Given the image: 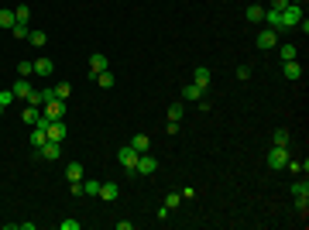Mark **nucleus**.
I'll return each mask as SVG.
<instances>
[{"mask_svg":"<svg viewBox=\"0 0 309 230\" xmlns=\"http://www.w3.org/2000/svg\"><path fill=\"white\" fill-rule=\"evenodd\" d=\"M278 14H282V28H278V31H292V28L302 21V4H285Z\"/></svg>","mask_w":309,"mask_h":230,"instance_id":"1","label":"nucleus"},{"mask_svg":"<svg viewBox=\"0 0 309 230\" xmlns=\"http://www.w3.org/2000/svg\"><path fill=\"white\" fill-rule=\"evenodd\" d=\"M52 58H35V76H52Z\"/></svg>","mask_w":309,"mask_h":230,"instance_id":"18","label":"nucleus"},{"mask_svg":"<svg viewBox=\"0 0 309 230\" xmlns=\"http://www.w3.org/2000/svg\"><path fill=\"white\" fill-rule=\"evenodd\" d=\"M289 4H302V0H289Z\"/></svg>","mask_w":309,"mask_h":230,"instance_id":"41","label":"nucleus"},{"mask_svg":"<svg viewBox=\"0 0 309 230\" xmlns=\"http://www.w3.org/2000/svg\"><path fill=\"white\" fill-rule=\"evenodd\" d=\"M117 162H120V165H124V169H127L131 175H137V172H134V165H137V151L131 148V144H124V148L117 151Z\"/></svg>","mask_w":309,"mask_h":230,"instance_id":"5","label":"nucleus"},{"mask_svg":"<svg viewBox=\"0 0 309 230\" xmlns=\"http://www.w3.org/2000/svg\"><path fill=\"white\" fill-rule=\"evenodd\" d=\"M117 196H120V186H117V182H100V199L114 203Z\"/></svg>","mask_w":309,"mask_h":230,"instance_id":"13","label":"nucleus"},{"mask_svg":"<svg viewBox=\"0 0 309 230\" xmlns=\"http://www.w3.org/2000/svg\"><path fill=\"white\" fill-rule=\"evenodd\" d=\"M69 186H72V189H69L72 196H83V179H79V182H69Z\"/></svg>","mask_w":309,"mask_h":230,"instance_id":"38","label":"nucleus"},{"mask_svg":"<svg viewBox=\"0 0 309 230\" xmlns=\"http://www.w3.org/2000/svg\"><path fill=\"white\" fill-rule=\"evenodd\" d=\"M11 31H14V38H28V35H31V28H28V24H14Z\"/></svg>","mask_w":309,"mask_h":230,"instance_id":"32","label":"nucleus"},{"mask_svg":"<svg viewBox=\"0 0 309 230\" xmlns=\"http://www.w3.org/2000/svg\"><path fill=\"white\" fill-rule=\"evenodd\" d=\"M52 90H55V100H69V93H72V86H69V83H55Z\"/></svg>","mask_w":309,"mask_h":230,"instance_id":"30","label":"nucleus"},{"mask_svg":"<svg viewBox=\"0 0 309 230\" xmlns=\"http://www.w3.org/2000/svg\"><path fill=\"white\" fill-rule=\"evenodd\" d=\"M28 41H31L35 48H45V45H48V35H45V31H31V35H28Z\"/></svg>","mask_w":309,"mask_h":230,"instance_id":"28","label":"nucleus"},{"mask_svg":"<svg viewBox=\"0 0 309 230\" xmlns=\"http://www.w3.org/2000/svg\"><path fill=\"white\" fill-rule=\"evenodd\" d=\"M14 21H18V24H28V21H31V11H28V4H18V7H14Z\"/></svg>","mask_w":309,"mask_h":230,"instance_id":"23","label":"nucleus"},{"mask_svg":"<svg viewBox=\"0 0 309 230\" xmlns=\"http://www.w3.org/2000/svg\"><path fill=\"white\" fill-rule=\"evenodd\" d=\"M11 93L18 96V100H31V93H35V90H31V83H28V79L21 76L18 83H14V86H11Z\"/></svg>","mask_w":309,"mask_h":230,"instance_id":"11","label":"nucleus"},{"mask_svg":"<svg viewBox=\"0 0 309 230\" xmlns=\"http://www.w3.org/2000/svg\"><path fill=\"white\" fill-rule=\"evenodd\" d=\"M210 79H213V72L206 69V65H199V69L193 72V83L199 86V90H206V86H210Z\"/></svg>","mask_w":309,"mask_h":230,"instance_id":"14","label":"nucleus"},{"mask_svg":"<svg viewBox=\"0 0 309 230\" xmlns=\"http://www.w3.org/2000/svg\"><path fill=\"white\" fill-rule=\"evenodd\" d=\"M83 196H100V182L97 179H83Z\"/></svg>","mask_w":309,"mask_h":230,"instance_id":"27","label":"nucleus"},{"mask_svg":"<svg viewBox=\"0 0 309 230\" xmlns=\"http://www.w3.org/2000/svg\"><path fill=\"white\" fill-rule=\"evenodd\" d=\"M275 144H285V148H289V131H285V127L275 131Z\"/></svg>","mask_w":309,"mask_h":230,"instance_id":"33","label":"nucleus"},{"mask_svg":"<svg viewBox=\"0 0 309 230\" xmlns=\"http://www.w3.org/2000/svg\"><path fill=\"white\" fill-rule=\"evenodd\" d=\"M14 100H18V96L11 93V90H0V103H4V107H11V103H14Z\"/></svg>","mask_w":309,"mask_h":230,"instance_id":"35","label":"nucleus"},{"mask_svg":"<svg viewBox=\"0 0 309 230\" xmlns=\"http://www.w3.org/2000/svg\"><path fill=\"white\" fill-rule=\"evenodd\" d=\"M285 4H289V0H271V11H282Z\"/></svg>","mask_w":309,"mask_h":230,"instance_id":"39","label":"nucleus"},{"mask_svg":"<svg viewBox=\"0 0 309 230\" xmlns=\"http://www.w3.org/2000/svg\"><path fill=\"white\" fill-rule=\"evenodd\" d=\"M114 83H117V79H114V72H110V69H103V72H97V86H100V90H110Z\"/></svg>","mask_w":309,"mask_h":230,"instance_id":"19","label":"nucleus"},{"mask_svg":"<svg viewBox=\"0 0 309 230\" xmlns=\"http://www.w3.org/2000/svg\"><path fill=\"white\" fill-rule=\"evenodd\" d=\"M4 110H7V107H4V103H0V117H4Z\"/></svg>","mask_w":309,"mask_h":230,"instance_id":"40","label":"nucleus"},{"mask_svg":"<svg viewBox=\"0 0 309 230\" xmlns=\"http://www.w3.org/2000/svg\"><path fill=\"white\" fill-rule=\"evenodd\" d=\"M275 45H278V31H275V28H261V31H258V48L268 52V48H275Z\"/></svg>","mask_w":309,"mask_h":230,"instance_id":"8","label":"nucleus"},{"mask_svg":"<svg viewBox=\"0 0 309 230\" xmlns=\"http://www.w3.org/2000/svg\"><path fill=\"white\" fill-rule=\"evenodd\" d=\"M203 93H206V90H199L196 83H189V86L182 90V100H186V103H199V100H203Z\"/></svg>","mask_w":309,"mask_h":230,"instance_id":"16","label":"nucleus"},{"mask_svg":"<svg viewBox=\"0 0 309 230\" xmlns=\"http://www.w3.org/2000/svg\"><path fill=\"white\" fill-rule=\"evenodd\" d=\"M79 227H83L79 220H62V223H58V230H79Z\"/></svg>","mask_w":309,"mask_h":230,"instance_id":"36","label":"nucleus"},{"mask_svg":"<svg viewBox=\"0 0 309 230\" xmlns=\"http://www.w3.org/2000/svg\"><path fill=\"white\" fill-rule=\"evenodd\" d=\"M134 172L137 175H154L158 172V158H154V155H137V165H134Z\"/></svg>","mask_w":309,"mask_h":230,"instance_id":"4","label":"nucleus"},{"mask_svg":"<svg viewBox=\"0 0 309 230\" xmlns=\"http://www.w3.org/2000/svg\"><path fill=\"white\" fill-rule=\"evenodd\" d=\"M292 196H295V206H299L302 216H306V206H309V182H306V175H299V179L292 182Z\"/></svg>","mask_w":309,"mask_h":230,"instance_id":"2","label":"nucleus"},{"mask_svg":"<svg viewBox=\"0 0 309 230\" xmlns=\"http://www.w3.org/2000/svg\"><path fill=\"white\" fill-rule=\"evenodd\" d=\"M38 117H41V107H35V103H28V107L21 110V120H24L28 127H35V124H38Z\"/></svg>","mask_w":309,"mask_h":230,"instance_id":"12","label":"nucleus"},{"mask_svg":"<svg viewBox=\"0 0 309 230\" xmlns=\"http://www.w3.org/2000/svg\"><path fill=\"white\" fill-rule=\"evenodd\" d=\"M278 58H282V62H292V58H299L295 45H278Z\"/></svg>","mask_w":309,"mask_h":230,"instance_id":"25","label":"nucleus"},{"mask_svg":"<svg viewBox=\"0 0 309 230\" xmlns=\"http://www.w3.org/2000/svg\"><path fill=\"white\" fill-rule=\"evenodd\" d=\"M18 21H14V11H7V7H0V28H14Z\"/></svg>","mask_w":309,"mask_h":230,"instance_id":"29","label":"nucleus"},{"mask_svg":"<svg viewBox=\"0 0 309 230\" xmlns=\"http://www.w3.org/2000/svg\"><path fill=\"white\" fill-rule=\"evenodd\" d=\"M41 114L48 117V120H62V117H65V100H48V103L41 107Z\"/></svg>","mask_w":309,"mask_h":230,"instance_id":"6","label":"nucleus"},{"mask_svg":"<svg viewBox=\"0 0 309 230\" xmlns=\"http://www.w3.org/2000/svg\"><path fill=\"white\" fill-rule=\"evenodd\" d=\"M38 158H45V162H58L62 158V144L58 141H45L38 148Z\"/></svg>","mask_w":309,"mask_h":230,"instance_id":"7","label":"nucleus"},{"mask_svg":"<svg viewBox=\"0 0 309 230\" xmlns=\"http://www.w3.org/2000/svg\"><path fill=\"white\" fill-rule=\"evenodd\" d=\"M179 131H182V124H179V120H169V124H165V134H179Z\"/></svg>","mask_w":309,"mask_h":230,"instance_id":"37","label":"nucleus"},{"mask_svg":"<svg viewBox=\"0 0 309 230\" xmlns=\"http://www.w3.org/2000/svg\"><path fill=\"white\" fill-rule=\"evenodd\" d=\"M179 203H182V196H179V192H169V196H165V206H169V210H175Z\"/></svg>","mask_w":309,"mask_h":230,"instance_id":"34","label":"nucleus"},{"mask_svg":"<svg viewBox=\"0 0 309 230\" xmlns=\"http://www.w3.org/2000/svg\"><path fill=\"white\" fill-rule=\"evenodd\" d=\"M292 155L285 144H271V151H268V165L271 169H285V162H289Z\"/></svg>","mask_w":309,"mask_h":230,"instance_id":"3","label":"nucleus"},{"mask_svg":"<svg viewBox=\"0 0 309 230\" xmlns=\"http://www.w3.org/2000/svg\"><path fill=\"white\" fill-rule=\"evenodd\" d=\"M45 134H48V141H58V144H62V137L69 134V127H65V120H52V124L45 127Z\"/></svg>","mask_w":309,"mask_h":230,"instance_id":"9","label":"nucleus"},{"mask_svg":"<svg viewBox=\"0 0 309 230\" xmlns=\"http://www.w3.org/2000/svg\"><path fill=\"white\" fill-rule=\"evenodd\" d=\"M18 72H21L24 79H28V76H35V62H28V58H24V62L18 65Z\"/></svg>","mask_w":309,"mask_h":230,"instance_id":"31","label":"nucleus"},{"mask_svg":"<svg viewBox=\"0 0 309 230\" xmlns=\"http://www.w3.org/2000/svg\"><path fill=\"white\" fill-rule=\"evenodd\" d=\"M285 169H289L292 175H306L309 172V162H295V158H289V162H285Z\"/></svg>","mask_w":309,"mask_h":230,"instance_id":"21","label":"nucleus"},{"mask_svg":"<svg viewBox=\"0 0 309 230\" xmlns=\"http://www.w3.org/2000/svg\"><path fill=\"white\" fill-rule=\"evenodd\" d=\"M248 21H251V24H261V21H265V7L251 4V7H248Z\"/></svg>","mask_w":309,"mask_h":230,"instance_id":"24","label":"nucleus"},{"mask_svg":"<svg viewBox=\"0 0 309 230\" xmlns=\"http://www.w3.org/2000/svg\"><path fill=\"white\" fill-rule=\"evenodd\" d=\"M285 79H302V65L292 58V62H285Z\"/></svg>","mask_w":309,"mask_h":230,"instance_id":"22","label":"nucleus"},{"mask_svg":"<svg viewBox=\"0 0 309 230\" xmlns=\"http://www.w3.org/2000/svg\"><path fill=\"white\" fill-rule=\"evenodd\" d=\"M103 69H110V58L93 52V55H90V79H97V72H103Z\"/></svg>","mask_w":309,"mask_h":230,"instance_id":"10","label":"nucleus"},{"mask_svg":"<svg viewBox=\"0 0 309 230\" xmlns=\"http://www.w3.org/2000/svg\"><path fill=\"white\" fill-rule=\"evenodd\" d=\"M148 144H151V141H148V134H134V137H131V148H134L137 155L148 151Z\"/></svg>","mask_w":309,"mask_h":230,"instance_id":"20","label":"nucleus"},{"mask_svg":"<svg viewBox=\"0 0 309 230\" xmlns=\"http://www.w3.org/2000/svg\"><path fill=\"white\" fill-rule=\"evenodd\" d=\"M65 179H69V182H79V179H83V165H79V162L65 165Z\"/></svg>","mask_w":309,"mask_h":230,"instance_id":"26","label":"nucleus"},{"mask_svg":"<svg viewBox=\"0 0 309 230\" xmlns=\"http://www.w3.org/2000/svg\"><path fill=\"white\" fill-rule=\"evenodd\" d=\"M45 141H48V134H45V124H35V127H31V144H35V151H38Z\"/></svg>","mask_w":309,"mask_h":230,"instance_id":"17","label":"nucleus"},{"mask_svg":"<svg viewBox=\"0 0 309 230\" xmlns=\"http://www.w3.org/2000/svg\"><path fill=\"white\" fill-rule=\"evenodd\" d=\"M165 117H169V120H182V117H186V100H175V103H169Z\"/></svg>","mask_w":309,"mask_h":230,"instance_id":"15","label":"nucleus"}]
</instances>
